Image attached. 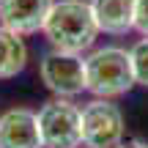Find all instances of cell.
<instances>
[{
    "instance_id": "obj_5",
    "label": "cell",
    "mask_w": 148,
    "mask_h": 148,
    "mask_svg": "<svg viewBox=\"0 0 148 148\" xmlns=\"http://www.w3.org/2000/svg\"><path fill=\"white\" fill-rule=\"evenodd\" d=\"M38 74L47 90L60 99H74L82 90H88L85 88V58L77 52H60V49L44 52L38 60Z\"/></svg>"
},
{
    "instance_id": "obj_8",
    "label": "cell",
    "mask_w": 148,
    "mask_h": 148,
    "mask_svg": "<svg viewBox=\"0 0 148 148\" xmlns=\"http://www.w3.org/2000/svg\"><path fill=\"white\" fill-rule=\"evenodd\" d=\"M96 25L107 36H126L134 30V0H88Z\"/></svg>"
},
{
    "instance_id": "obj_12",
    "label": "cell",
    "mask_w": 148,
    "mask_h": 148,
    "mask_svg": "<svg viewBox=\"0 0 148 148\" xmlns=\"http://www.w3.org/2000/svg\"><path fill=\"white\" fill-rule=\"evenodd\" d=\"M118 148H148V143H143V140H129V143H121Z\"/></svg>"
},
{
    "instance_id": "obj_4",
    "label": "cell",
    "mask_w": 148,
    "mask_h": 148,
    "mask_svg": "<svg viewBox=\"0 0 148 148\" xmlns=\"http://www.w3.org/2000/svg\"><path fill=\"white\" fill-rule=\"evenodd\" d=\"M123 112L112 99H93L82 107V145L118 148L123 143Z\"/></svg>"
},
{
    "instance_id": "obj_3",
    "label": "cell",
    "mask_w": 148,
    "mask_h": 148,
    "mask_svg": "<svg viewBox=\"0 0 148 148\" xmlns=\"http://www.w3.org/2000/svg\"><path fill=\"white\" fill-rule=\"evenodd\" d=\"M38 115V132L44 148H79L82 145V107L71 99H49Z\"/></svg>"
},
{
    "instance_id": "obj_13",
    "label": "cell",
    "mask_w": 148,
    "mask_h": 148,
    "mask_svg": "<svg viewBox=\"0 0 148 148\" xmlns=\"http://www.w3.org/2000/svg\"><path fill=\"white\" fill-rule=\"evenodd\" d=\"M85 148H88V145H85Z\"/></svg>"
},
{
    "instance_id": "obj_7",
    "label": "cell",
    "mask_w": 148,
    "mask_h": 148,
    "mask_svg": "<svg viewBox=\"0 0 148 148\" xmlns=\"http://www.w3.org/2000/svg\"><path fill=\"white\" fill-rule=\"evenodd\" d=\"M52 3L55 0H0V25L22 36H33L44 27Z\"/></svg>"
},
{
    "instance_id": "obj_11",
    "label": "cell",
    "mask_w": 148,
    "mask_h": 148,
    "mask_svg": "<svg viewBox=\"0 0 148 148\" xmlns=\"http://www.w3.org/2000/svg\"><path fill=\"white\" fill-rule=\"evenodd\" d=\"M134 30L148 36V0H134Z\"/></svg>"
},
{
    "instance_id": "obj_1",
    "label": "cell",
    "mask_w": 148,
    "mask_h": 148,
    "mask_svg": "<svg viewBox=\"0 0 148 148\" xmlns=\"http://www.w3.org/2000/svg\"><path fill=\"white\" fill-rule=\"evenodd\" d=\"M52 49L60 52H90L99 38V25L88 0H55L41 27Z\"/></svg>"
},
{
    "instance_id": "obj_2",
    "label": "cell",
    "mask_w": 148,
    "mask_h": 148,
    "mask_svg": "<svg viewBox=\"0 0 148 148\" xmlns=\"http://www.w3.org/2000/svg\"><path fill=\"white\" fill-rule=\"evenodd\" d=\"M134 69L129 49L99 47L85 55V88L96 99H118L134 88Z\"/></svg>"
},
{
    "instance_id": "obj_9",
    "label": "cell",
    "mask_w": 148,
    "mask_h": 148,
    "mask_svg": "<svg viewBox=\"0 0 148 148\" xmlns=\"http://www.w3.org/2000/svg\"><path fill=\"white\" fill-rule=\"evenodd\" d=\"M27 66V44L25 36L0 25V79L16 77Z\"/></svg>"
},
{
    "instance_id": "obj_6",
    "label": "cell",
    "mask_w": 148,
    "mask_h": 148,
    "mask_svg": "<svg viewBox=\"0 0 148 148\" xmlns=\"http://www.w3.org/2000/svg\"><path fill=\"white\" fill-rule=\"evenodd\" d=\"M0 148H44L38 115L25 107H11L0 115Z\"/></svg>"
},
{
    "instance_id": "obj_10",
    "label": "cell",
    "mask_w": 148,
    "mask_h": 148,
    "mask_svg": "<svg viewBox=\"0 0 148 148\" xmlns=\"http://www.w3.org/2000/svg\"><path fill=\"white\" fill-rule=\"evenodd\" d=\"M129 58H132V69H134V82L148 88V36L132 44Z\"/></svg>"
}]
</instances>
